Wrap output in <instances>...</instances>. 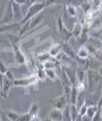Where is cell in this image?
<instances>
[{
  "label": "cell",
  "instance_id": "1",
  "mask_svg": "<svg viewBox=\"0 0 102 121\" xmlns=\"http://www.w3.org/2000/svg\"><path fill=\"white\" fill-rule=\"evenodd\" d=\"M45 4L44 3H36V4H32L29 9L27 14L26 15V16L23 18L22 23H25L28 21L33 16H34L36 14L39 13L45 7Z\"/></svg>",
  "mask_w": 102,
  "mask_h": 121
},
{
  "label": "cell",
  "instance_id": "2",
  "mask_svg": "<svg viewBox=\"0 0 102 121\" xmlns=\"http://www.w3.org/2000/svg\"><path fill=\"white\" fill-rule=\"evenodd\" d=\"M102 77L99 74L98 72H96L92 69L88 70V85L89 88H92L96 85L100 81Z\"/></svg>",
  "mask_w": 102,
  "mask_h": 121
},
{
  "label": "cell",
  "instance_id": "3",
  "mask_svg": "<svg viewBox=\"0 0 102 121\" xmlns=\"http://www.w3.org/2000/svg\"><path fill=\"white\" fill-rule=\"evenodd\" d=\"M50 120L52 121H62L63 120V113L61 109L55 108L51 110L49 115Z\"/></svg>",
  "mask_w": 102,
  "mask_h": 121
},
{
  "label": "cell",
  "instance_id": "4",
  "mask_svg": "<svg viewBox=\"0 0 102 121\" xmlns=\"http://www.w3.org/2000/svg\"><path fill=\"white\" fill-rule=\"evenodd\" d=\"M13 19H14V17H13V8H12V4L10 3L6 8V11H5V13H4V15L3 17L2 22L8 23L13 21Z\"/></svg>",
  "mask_w": 102,
  "mask_h": 121
},
{
  "label": "cell",
  "instance_id": "5",
  "mask_svg": "<svg viewBox=\"0 0 102 121\" xmlns=\"http://www.w3.org/2000/svg\"><path fill=\"white\" fill-rule=\"evenodd\" d=\"M11 4H12V8H13L14 20L15 21H19L20 20V17L21 16V8H20L19 4L13 1Z\"/></svg>",
  "mask_w": 102,
  "mask_h": 121
},
{
  "label": "cell",
  "instance_id": "6",
  "mask_svg": "<svg viewBox=\"0 0 102 121\" xmlns=\"http://www.w3.org/2000/svg\"><path fill=\"white\" fill-rule=\"evenodd\" d=\"M77 56L82 59L87 58L89 56V50L84 46L80 48V49L79 50L78 53H77Z\"/></svg>",
  "mask_w": 102,
  "mask_h": 121
},
{
  "label": "cell",
  "instance_id": "7",
  "mask_svg": "<svg viewBox=\"0 0 102 121\" xmlns=\"http://www.w3.org/2000/svg\"><path fill=\"white\" fill-rule=\"evenodd\" d=\"M70 114L72 121H75L76 119L79 116V110L76 108V105L72 104L70 107Z\"/></svg>",
  "mask_w": 102,
  "mask_h": 121
},
{
  "label": "cell",
  "instance_id": "8",
  "mask_svg": "<svg viewBox=\"0 0 102 121\" xmlns=\"http://www.w3.org/2000/svg\"><path fill=\"white\" fill-rule=\"evenodd\" d=\"M98 111V107L97 105H91L88 106L87 109V112H86V115H88L90 117H93L94 116V115L96 113V112Z\"/></svg>",
  "mask_w": 102,
  "mask_h": 121
},
{
  "label": "cell",
  "instance_id": "9",
  "mask_svg": "<svg viewBox=\"0 0 102 121\" xmlns=\"http://www.w3.org/2000/svg\"><path fill=\"white\" fill-rule=\"evenodd\" d=\"M85 71L82 67H80L77 71H76V77L79 82H83L85 80Z\"/></svg>",
  "mask_w": 102,
  "mask_h": 121
},
{
  "label": "cell",
  "instance_id": "10",
  "mask_svg": "<svg viewBox=\"0 0 102 121\" xmlns=\"http://www.w3.org/2000/svg\"><path fill=\"white\" fill-rule=\"evenodd\" d=\"M79 92L76 90V88L75 87H73L72 88V93H71V101L72 104H76V99H77V97L79 96Z\"/></svg>",
  "mask_w": 102,
  "mask_h": 121
},
{
  "label": "cell",
  "instance_id": "11",
  "mask_svg": "<svg viewBox=\"0 0 102 121\" xmlns=\"http://www.w3.org/2000/svg\"><path fill=\"white\" fill-rule=\"evenodd\" d=\"M101 109V108L98 107V111L96 112V113L94 115V116L92 117V121H102Z\"/></svg>",
  "mask_w": 102,
  "mask_h": 121
},
{
  "label": "cell",
  "instance_id": "12",
  "mask_svg": "<svg viewBox=\"0 0 102 121\" xmlns=\"http://www.w3.org/2000/svg\"><path fill=\"white\" fill-rule=\"evenodd\" d=\"M64 50L65 51V53H67L69 56H70L71 57H72V58H74V56H75V55H74V51H73V50L69 46V45H64Z\"/></svg>",
  "mask_w": 102,
  "mask_h": 121
},
{
  "label": "cell",
  "instance_id": "13",
  "mask_svg": "<svg viewBox=\"0 0 102 121\" xmlns=\"http://www.w3.org/2000/svg\"><path fill=\"white\" fill-rule=\"evenodd\" d=\"M42 15H39V16L37 17L34 20H33L31 21V25H30V28H33V27L36 26H37L39 23V22L42 21Z\"/></svg>",
  "mask_w": 102,
  "mask_h": 121
},
{
  "label": "cell",
  "instance_id": "14",
  "mask_svg": "<svg viewBox=\"0 0 102 121\" xmlns=\"http://www.w3.org/2000/svg\"><path fill=\"white\" fill-rule=\"evenodd\" d=\"M87 109H88V106L86 104H84L82 105L80 109H79V115L80 116H84L86 115V112H87Z\"/></svg>",
  "mask_w": 102,
  "mask_h": 121
},
{
  "label": "cell",
  "instance_id": "15",
  "mask_svg": "<svg viewBox=\"0 0 102 121\" xmlns=\"http://www.w3.org/2000/svg\"><path fill=\"white\" fill-rule=\"evenodd\" d=\"M61 48V46H56V47H54L52 50H51L50 51V54L52 55V56H56V54L58 53V51L59 50H60Z\"/></svg>",
  "mask_w": 102,
  "mask_h": 121
},
{
  "label": "cell",
  "instance_id": "16",
  "mask_svg": "<svg viewBox=\"0 0 102 121\" xmlns=\"http://www.w3.org/2000/svg\"><path fill=\"white\" fill-rule=\"evenodd\" d=\"M82 121H92V118L85 115L82 117Z\"/></svg>",
  "mask_w": 102,
  "mask_h": 121
},
{
  "label": "cell",
  "instance_id": "17",
  "mask_svg": "<svg viewBox=\"0 0 102 121\" xmlns=\"http://www.w3.org/2000/svg\"><path fill=\"white\" fill-rule=\"evenodd\" d=\"M26 2L28 4H30L31 6L32 4H34V0H26Z\"/></svg>",
  "mask_w": 102,
  "mask_h": 121
},
{
  "label": "cell",
  "instance_id": "18",
  "mask_svg": "<svg viewBox=\"0 0 102 121\" xmlns=\"http://www.w3.org/2000/svg\"><path fill=\"white\" fill-rule=\"evenodd\" d=\"M98 73H99V74L101 75V77H102V66L101 67V69H100V70H99Z\"/></svg>",
  "mask_w": 102,
  "mask_h": 121
},
{
  "label": "cell",
  "instance_id": "19",
  "mask_svg": "<svg viewBox=\"0 0 102 121\" xmlns=\"http://www.w3.org/2000/svg\"><path fill=\"white\" fill-rule=\"evenodd\" d=\"M32 121H40V120H39L38 118H35V119H34V120H33Z\"/></svg>",
  "mask_w": 102,
  "mask_h": 121
},
{
  "label": "cell",
  "instance_id": "20",
  "mask_svg": "<svg viewBox=\"0 0 102 121\" xmlns=\"http://www.w3.org/2000/svg\"><path fill=\"white\" fill-rule=\"evenodd\" d=\"M101 117H102V107H101Z\"/></svg>",
  "mask_w": 102,
  "mask_h": 121
},
{
  "label": "cell",
  "instance_id": "21",
  "mask_svg": "<svg viewBox=\"0 0 102 121\" xmlns=\"http://www.w3.org/2000/svg\"><path fill=\"white\" fill-rule=\"evenodd\" d=\"M101 96H102V88H101Z\"/></svg>",
  "mask_w": 102,
  "mask_h": 121
}]
</instances>
